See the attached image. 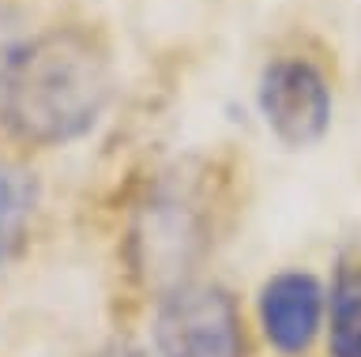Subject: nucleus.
Returning <instances> with one entry per match:
<instances>
[{"mask_svg": "<svg viewBox=\"0 0 361 357\" xmlns=\"http://www.w3.org/2000/svg\"><path fill=\"white\" fill-rule=\"evenodd\" d=\"M158 357H248V334L233 294L219 282L188 278L154 308Z\"/></svg>", "mask_w": 361, "mask_h": 357, "instance_id": "3", "label": "nucleus"}, {"mask_svg": "<svg viewBox=\"0 0 361 357\" xmlns=\"http://www.w3.org/2000/svg\"><path fill=\"white\" fill-rule=\"evenodd\" d=\"M113 87V53L94 27H49L0 61V128L23 147H64L102 120Z\"/></svg>", "mask_w": 361, "mask_h": 357, "instance_id": "1", "label": "nucleus"}, {"mask_svg": "<svg viewBox=\"0 0 361 357\" xmlns=\"http://www.w3.org/2000/svg\"><path fill=\"white\" fill-rule=\"evenodd\" d=\"M214 199L207 173H188L180 165L151 184L132 226V263L154 294L188 282L211 252Z\"/></svg>", "mask_w": 361, "mask_h": 357, "instance_id": "2", "label": "nucleus"}, {"mask_svg": "<svg viewBox=\"0 0 361 357\" xmlns=\"http://www.w3.org/2000/svg\"><path fill=\"white\" fill-rule=\"evenodd\" d=\"M256 106L271 136L286 147H312L331 128L327 75L305 57H275L264 64Z\"/></svg>", "mask_w": 361, "mask_h": 357, "instance_id": "4", "label": "nucleus"}, {"mask_svg": "<svg viewBox=\"0 0 361 357\" xmlns=\"http://www.w3.org/2000/svg\"><path fill=\"white\" fill-rule=\"evenodd\" d=\"M113 357H147L143 350H121V353H113Z\"/></svg>", "mask_w": 361, "mask_h": 357, "instance_id": "8", "label": "nucleus"}, {"mask_svg": "<svg viewBox=\"0 0 361 357\" xmlns=\"http://www.w3.org/2000/svg\"><path fill=\"white\" fill-rule=\"evenodd\" d=\"M259 334L282 357H305L327 323V294L312 271H279L256 297Z\"/></svg>", "mask_w": 361, "mask_h": 357, "instance_id": "5", "label": "nucleus"}, {"mask_svg": "<svg viewBox=\"0 0 361 357\" xmlns=\"http://www.w3.org/2000/svg\"><path fill=\"white\" fill-rule=\"evenodd\" d=\"M42 188L27 165L0 162V271L16 260L27 244L34 211H38Z\"/></svg>", "mask_w": 361, "mask_h": 357, "instance_id": "6", "label": "nucleus"}, {"mask_svg": "<svg viewBox=\"0 0 361 357\" xmlns=\"http://www.w3.org/2000/svg\"><path fill=\"white\" fill-rule=\"evenodd\" d=\"M327 357H361V267H343L327 297Z\"/></svg>", "mask_w": 361, "mask_h": 357, "instance_id": "7", "label": "nucleus"}]
</instances>
